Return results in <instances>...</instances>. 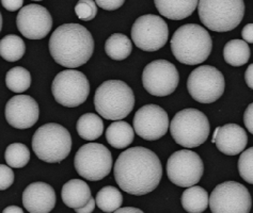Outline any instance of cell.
<instances>
[{
  "label": "cell",
  "mask_w": 253,
  "mask_h": 213,
  "mask_svg": "<svg viewBox=\"0 0 253 213\" xmlns=\"http://www.w3.org/2000/svg\"><path fill=\"white\" fill-rule=\"evenodd\" d=\"M115 179L124 192L145 195L154 191L163 177V165L151 149L131 147L123 151L113 168Z\"/></svg>",
  "instance_id": "obj_1"
},
{
  "label": "cell",
  "mask_w": 253,
  "mask_h": 213,
  "mask_svg": "<svg viewBox=\"0 0 253 213\" xmlns=\"http://www.w3.org/2000/svg\"><path fill=\"white\" fill-rule=\"evenodd\" d=\"M55 62L68 69L79 68L89 61L94 51V39L79 24H64L52 32L48 42Z\"/></svg>",
  "instance_id": "obj_2"
},
{
  "label": "cell",
  "mask_w": 253,
  "mask_h": 213,
  "mask_svg": "<svg viewBox=\"0 0 253 213\" xmlns=\"http://www.w3.org/2000/svg\"><path fill=\"white\" fill-rule=\"evenodd\" d=\"M212 49L209 31L197 24H186L174 32L171 50L178 62L186 65L201 64L208 60Z\"/></svg>",
  "instance_id": "obj_3"
},
{
  "label": "cell",
  "mask_w": 253,
  "mask_h": 213,
  "mask_svg": "<svg viewBox=\"0 0 253 213\" xmlns=\"http://www.w3.org/2000/svg\"><path fill=\"white\" fill-rule=\"evenodd\" d=\"M94 106L98 114L105 119H123L130 114L135 106L134 92L121 80H107L97 88Z\"/></svg>",
  "instance_id": "obj_4"
},
{
  "label": "cell",
  "mask_w": 253,
  "mask_h": 213,
  "mask_svg": "<svg viewBox=\"0 0 253 213\" xmlns=\"http://www.w3.org/2000/svg\"><path fill=\"white\" fill-rule=\"evenodd\" d=\"M200 21L211 31L228 32L242 23L245 15L244 0H199Z\"/></svg>",
  "instance_id": "obj_5"
},
{
  "label": "cell",
  "mask_w": 253,
  "mask_h": 213,
  "mask_svg": "<svg viewBox=\"0 0 253 213\" xmlns=\"http://www.w3.org/2000/svg\"><path fill=\"white\" fill-rule=\"evenodd\" d=\"M32 149L37 157L47 163H59L68 158L72 149L69 130L56 123L45 124L32 137Z\"/></svg>",
  "instance_id": "obj_6"
},
{
  "label": "cell",
  "mask_w": 253,
  "mask_h": 213,
  "mask_svg": "<svg viewBox=\"0 0 253 213\" xmlns=\"http://www.w3.org/2000/svg\"><path fill=\"white\" fill-rule=\"evenodd\" d=\"M170 132L173 140L183 147H198L210 136L209 118L203 112L197 109H184L178 111L172 118Z\"/></svg>",
  "instance_id": "obj_7"
},
{
  "label": "cell",
  "mask_w": 253,
  "mask_h": 213,
  "mask_svg": "<svg viewBox=\"0 0 253 213\" xmlns=\"http://www.w3.org/2000/svg\"><path fill=\"white\" fill-rule=\"evenodd\" d=\"M74 165L79 176L90 181L102 180L110 174L112 156L105 145L88 143L83 145L76 152Z\"/></svg>",
  "instance_id": "obj_8"
},
{
  "label": "cell",
  "mask_w": 253,
  "mask_h": 213,
  "mask_svg": "<svg viewBox=\"0 0 253 213\" xmlns=\"http://www.w3.org/2000/svg\"><path fill=\"white\" fill-rule=\"evenodd\" d=\"M51 93L58 104L68 108H75L83 105L89 96V80L79 71H63L52 81Z\"/></svg>",
  "instance_id": "obj_9"
},
{
  "label": "cell",
  "mask_w": 253,
  "mask_h": 213,
  "mask_svg": "<svg viewBox=\"0 0 253 213\" xmlns=\"http://www.w3.org/2000/svg\"><path fill=\"white\" fill-rule=\"evenodd\" d=\"M224 77L214 66L202 65L191 71L187 80L190 96L200 104H212L224 93Z\"/></svg>",
  "instance_id": "obj_10"
},
{
  "label": "cell",
  "mask_w": 253,
  "mask_h": 213,
  "mask_svg": "<svg viewBox=\"0 0 253 213\" xmlns=\"http://www.w3.org/2000/svg\"><path fill=\"white\" fill-rule=\"evenodd\" d=\"M209 206L214 213H249L252 198L244 184L225 181L212 190Z\"/></svg>",
  "instance_id": "obj_11"
},
{
  "label": "cell",
  "mask_w": 253,
  "mask_h": 213,
  "mask_svg": "<svg viewBox=\"0 0 253 213\" xmlns=\"http://www.w3.org/2000/svg\"><path fill=\"white\" fill-rule=\"evenodd\" d=\"M168 25L161 16L146 14L138 17L131 28V38L138 48L154 52L168 42Z\"/></svg>",
  "instance_id": "obj_12"
},
{
  "label": "cell",
  "mask_w": 253,
  "mask_h": 213,
  "mask_svg": "<svg viewBox=\"0 0 253 213\" xmlns=\"http://www.w3.org/2000/svg\"><path fill=\"white\" fill-rule=\"evenodd\" d=\"M204 164L196 152L182 149L172 154L167 162V175L172 183L182 188L197 184L203 176Z\"/></svg>",
  "instance_id": "obj_13"
},
{
  "label": "cell",
  "mask_w": 253,
  "mask_h": 213,
  "mask_svg": "<svg viewBox=\"0 0 253 213\" xmlns=\"http://www.w3.org/2000/svg\"><path fill=\"white\" fill-rule=\"evenodd\" d=\"M179 75L174 64L167 60H155L145 66L142 72V84L149 94L165 97L177 88Z\"/></svg>",
  "instance_id": "obj_14"
},
{
  "label": "cell",
  "mask_w": 253,
  "mask_h": 213,
  "mask_svg": "<svg viewBox=\"0 0 253 213\" xmlns=\"http://www.w3.org/2000/svg\"><path fill=\"white\" fill-rule=\"evenodd\" d=\"M134 130L146 141H156L169 129L168 113L157 105H145L134 116Z\"/></svg>",
  "instance_id": "obj_15"
},
{
  "label": "cell",
  "mask_w": 253,
  "mask_h": 213,
  "mask_svg": "<svg viewBox=\"0 0 253 213\" xmlns=\"http://www.w3.org/2000/svg\"><path fill=\"white\" fill-rule=\"evenodd\" d=\"M17 29L29 39H41L47 36L52 28V17L48 10L39 4H28L18 12Z\"/></svg>",
  "instance_id": "obj_16"
},
{
  "label": "cell",
  "mask_w": 253,
  "mask_h": 213,
  "mask_svg": "<svg viewBox=\"0 0 253 213\" xmlns=\"http://www.w3.org/2000/svg\"><path fill=\"white\" fill-rule=\"evenodd\" d=\"M5 119L16 129H28L36 125L40 109L38 103L31 96L16 95L5 105Z\"/></svg>",
  "instance_id": "obj_17"
},
{
  "label": "cell",
  "mask_w": 253,
  "mask_h": 213,
  "mask_svg": "<svg viewBox=\"0 0 253 213\" xmlns=\"http://www.w3.org/2000/svg\"><path fill=\"white\" fill-rule=\"evenodd\" d=\"M23 205L30 213H48L56 206V193L45 182H33L23 192Z\"/></svg>",
  "instance_id": "obj_18"
},
{
  "label": "cell",
  "mask_w": 253,
  "mask_h": 213,
  "mask_svg": "<svg viewBox=\"0 0 253 213\" xmlns=\"http://www.w3.org/2000/svg\"><path fill=\"white\" fill-rule=\"evenodd\" d=\"M219 151L226 156H236L244 151L248 144L245 129L236 124H226L219 127L215 143Z\"/></svg>",
  "instance_id": "obj_19"
},
{
  "label": "cell",
  "mask_w": 253,
  "mask_h": 213,
  "mask_svg": "<svg viewBox=\"0 0 253 213\" xmlns=\"http://www.w3.org/2000/svg\"><path fill=\"white\" fill-rule=\"evenodd\" d=\"M154 3L162 16L172 21H182L195 12L199 0H154Z\"/></svg>",
  "instance_id": "obj_20"
},
{
  "label": "cell",
  "mask_w": 253,
  "mask_h": 213,
  "mask_svg": "<svg viewBox=\"0 0 253 213\" xmlns=\"http://www.w3.org/2000/svg\"><path fill=\"white\" fill-rule=\"evenodd\" d=\"M61 197L65 206H68L69 208L77 209L88 204L92 195L89 185L84 180L72 179L64 183L61 191Z\"/></svg>",
  "instance_id": "obj_21"
},
{
  "label": "cell",
  "mask_w": 253,
  "mask_h": 213,
  "mask_svg": "<svg viewBox=\"0 0 253 213\" xmlns=\"http://www.w3.org/2000/svg\"><path fill=\"white\" fill-rule=\"evenodd\" d=\"M135 130L131 126L124 121L112 123L106 130V139L113 148H126L134 141Z\"/></svg>",
  "instance_id": "obj_22"
},
{
  "label": "cell",
  "mask_w": 253,
  "mask_h": 213,
  "mask_svg": "<svg viewBox=\"0 0 253 213\" xmlns=\"http://www.w3.org/2000/svg\"><path fill=\"white\" fill-rule=\"evenodd\" d=\"M183 208L190 213L203 212L209 207L210 196L202 186L191 185L186 189L182 195Z\"/></svg>",
  "instance_id": "obj_23"
},
{
  "label": "cell",
  "mask_w": 253,
  "mask_h": 213,
  "mask_svg": "<svg viewBox=\"0 0 253 213\" xmlns=\"http://www.w3.org/2000/svg\"><path fill=\"white\" fill-rule=\"evenodd\" d=\"M76 129L82 139L85 141H94L102 137L104 132V123L102 118L94 113H85L79 117Z\"/></svg>",
  "instance_id": "obj_24"
},
{
  "label": "cell",
  "mask_w": 253,
  "mask_h": 213,
  "mask_svg": "<svg viewBox=\"0 0 253 213\" xmlns=\"http://www.w3.org/2000/svg\"><path fill=\"white\" fill-rule=\"evenodd\" d=\"M250 47L243 39H231L223 48L225 62L232 66H243L250 59Z\"/></svg>",
  "instance_id": "obj_25"
},
{
  "label": "cell",
  "mask_w": 253,
  "mask_h": 213,
  "mask_svg": "<svg viewBox=\"0 0 253 213\" xmlns=\"http://www.w3.org/2000/svg\"><path fill=\"white\" fill-rule=\"evenodd\" d=\"M132 44L130 39L122 33L110 36L105 43V51L107 56L115 61H122L131 53Z\"/></svg>",
  "instance_id": "obj_26"
},
{
  "label": "cell",
  "mask_w": 253,
  "mask_h": 213,
  "mask_svg": "<svg viewBox=\"0 0 253 213\" xmlns=\"http://www.w3.org/2000/svg\"><path fill=\"white\" fill-rule=\"evenodd\" d=\"M26 52V45L22 37L14 35L5 36L0 39V56L8 62L21 60Z\"/></svg>",
  "instance_id": "obj_27"
},
{
  "label": "cell",
  "mask_w": 253,
  "mask_h": 213,
  "mask_svg": "<svg viewBox=\"0 0 253 213\" xmlns=\"http://www.w3.org/2000/svg\"><path fill=\"white\" fill-rule=\"evenodd\" d=\"M95 203L97 207L104 212H116L123 204V196L119 189L107 185L98 191Z\"/></svg>",
  "instance_id": "obj_28"
},
{
  "label": "cell",
  "mask_w": 253,
  "mask_h": 213,
  "mask_svg": "<svg viewBox=\"0 0 253 213\" xmlns=\"http://www.w3.org/2000/svg\"><path fill=\"white\" fill-rule=\"evenodd\" d=\"M5 85L10 91L14 93L27 91L31 85L30 72L22 66L11 69L5 75Z\"/></svg>",
  "instance_id": "obj_29"
},
{
  "label": "cell",
  "mask_w": 253,
  "mask_h": 213,
  "mask_svg": "<svg viewBox=\"0 0 253 213\" xmlns=\"http://www.w3.org/2000/svg\"><path fill=\"white\" fill-rule=\"evenodd\" d=\"M5 162L11 168L22 169L28 164L30 151L27 146L22 143L10 144L4 152Z\"/></svg>",
  "instance_id": "obj_30"
},
{
  "label": "cell",
  "mask_w": 253,
  "mask_h": 213,
  "mask_svg": "<svg viewBox=\"0 0 253 213\" xmlns=\"http://www.w3.org/2000/svg\"><path fill=\"white\" fill-rule=\"evenodd\" d=\"M239 175L250 184H253V147L245 150L238 160Z\"/></svg>",
  "instance_id": "obj_31"
},
{
  "label": "cell",
  "mask_w": 253,
  "mask_h": 213,
  "mask_svg": "<svg viewBox=\"0 0 253 213\" xmlns=\"http://www.w3.org/2000/svg\"><path fill=\"white\" fill-rule=\"evenodd\" d=\"M75 13L79 19L90 22L97 14V4L93 0H79L75 5Z\"/></svg>",
  "instance_id": "obj_32"
},
{
  "label": "cell",
  "mask_w": 253,
  "mask_h": 213,
  "mask_svg": "<svg viewBox=\"0 0 253 213\" xmlns=\"http://www.w3.org/2000/svg\"><path fill=\"white\" fill-rule=\"evenodd\" d=\"M14 182V172L11 166L0 164V191L9 189Z\"/></svg>",
  "instance_id": "obj_33"
},
{
  "label": "cell",
  "mask_w": 253,
  "mask_h": 213,
  "mask_svg": "<svg viewBox=\"0 0 253 213\" xmlns=\"http://www.w3.org/2000/svg\"><path fill=\"white\" fill-rule=\"evenodd\" d=\"M125 0H95V3L106 11H115L124 4Z\"/></svg>",
  "instance_id": "obj_34"
},
{
  "label": "cell",
  "mask_w": 253,
  "mask_h": 213,
  "mask_svg": "<svg viewBox=\"0 0 253 213\" xmlns=\"http://www.w3.org/2000/svg\"><path fill=\"white\" fill-rule=\"evenodd\" d=\"M244 123L247 130L251 133V135H253V103L250 104L245 111Z\"/></svg>",
  "instance_id": "obj_35"
},
{
  "label": "cell",
  "mask_w": 253,
  "mask_h": 213,
  "mask_svg": "<svg viewBox=\"0 0 253 213\" xmlns=\"http://www.w3.org/2000/svg\"><path fill=\"white\" fill-rule=\"evenodd\" d=\"M24 0H1V4L5 10L14 12L23 6Z\"/></svg>",
  "instance_id": "obj_36"
},
{
  "label": "cell",
  "mask_w": 253,
  "mask_h": 213,
  "mask_svg": "<svg viewBox=\"0 0 253 213\" xmlns=\"http://www.w3.org/2000/svg\"><path fill=\"white\" fill-rule=\"evenodd\" d=\"M242 36L245 42L253 44V24L246 25L242 30Z\"/></svg>",
  "instance_id": "obj_37"
},
{
  "label": "cell",
  "mask_w": 253,
  "mask_h": 213,
  "mask_svg": "<svg viewBox=\"0 0 253 213\" xmlns=\"http://www.w3.org/2000/svg\"><path fill=\"white\" fill-rule=\"evenodd\" d=\"M95 206H96V203H95V199L94 198H91L90 199V202L86 204V205H84V207H82V208H77V209H74L77 213H90V212H92L93 210L95 209Z\"/></svg>",
  "instance_id": "obj_38"
},
{
  "label": "cell",
  "mask_w": 253,
  "mask_h": 213,
  "mask_svg": "<svg viewBox=\"0 0 253 213\" xmlns=\"http://www.w3.org/2000/svg\"><path fill=\"white\" fill-rule=\"evenodd\" d=\"M245 80L246 83L249 86L250 89L253 90V63L248 66L247 71L245 72Z\"/></svg>",
  "instance_id": "obj_39"
},
{
  "label": "cell",
  "mask_w": 253,
  "mask_h": 213,
  "mask_svg": "<svg viewBox=\"0 0 253 213\" xmlns=\"http://www.w3.org/2000/svg\"><path fill=\"white\" fill-rule=\"evenodd\" d=\"M116 212L117 213H121V212H138V213H143V211L141 209L134 208V207H124V208L120 207L119 209L116 210Z\"/></svg>",
  "instance_id": "obj_40"
},
{
  "label": "cell",
  "mask_w": 253,
  "mask_h": 213,
  "mask_svg": "<svg viewBox=\"0 0 253 213\" xmlns=\"http://www.w3.org/2000/svg\"><path fill=\"white\" fill-rule=\"evenodd\" d=\"M23 209L17 207V206H10V207H6L3 209V213H11V212H18V213H23Z\"/></svg>",
  "instance_id": "obj_41"
},
{
  "label": "cell",
  "mask_w": 253,
  "mask_h": 213,
  "mask_svg": "<svg viewBox=\"0 0 253 213\" xmlns=\"http://www.w3.org/2000/svg\"><path fill=\"white\" fill-rule=\"evenodd\" d=\"M219 131V127H217L214 131V135H212V140H211V143H215V140H216V137H217V133Z\"/></svg>",
  "instance_id": "obj_42"
},
{
  "label": "cell",
  "mask_w": 253,
  "mask_h": 213,
  "mask_svg": "<svg viewBox=\"0 0 253 213\" xmlns=\"http://www.w3.org/2000/svg\"><path fill=\"white\" fill-rule=\"evenodd\" d=\"M2 29V16H1V13H0V31Z\"/></svg>",
  "instance_id": "obj_43"
},
{
  "label": "cell",
  "mask_w": 253,
  "mask_h": 213,
  "mask_svg": "<svg viewBox=\"0 0 253 213\" xmlns=\"http://www.w3.org/2000/svg\"><path fill=\"white\" fill-rule=\"evenodd\" d=\"M33 1H42V0H33Z\"/></svg>",
  "instance_id": "obj_44"
}]
</instances>
